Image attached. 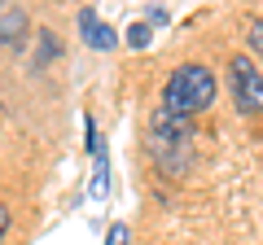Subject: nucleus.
I'll return each instance as SVG.
<instances>
[{
	"mask_svg": "<svg viewBox=\"0 0 263 245\" xmlns=\"http://www.w3.org/2000/svg\"><path fill=\"white\" fill-rule=\"evenodd\" d=\"M149 132H154V158L162 162V167H176V158H171V149H180L189 158V136H193V127H189V118H176V114H167V110H154V118H149Z\"/></svg>",
	"mask_w": 263,
	"mask_h": 245,
	"instance_id": "nucleus-2",
	"label": "nucleus"
},
{
	"mask_svg": "<svg viewBox=\"0 0 263 245\" xmlns=\"http://www.w3.org/2000/svg\"><path fill=\"white\" fill-rule=\"evenodd\" d=\"M79 31H84V39L97 48V53H110V48L119 44L114 27H105V22L97 18V9H79Z\"/></svg>",
	"mask_w": 263,
	"mask_h": 245,
	"instance_id": "nucleus-4",
	"label": "nucleus"
},
{
	"mask_svg": "<svg viewBox=\"0 0 263 245\" xmlns=\"http://www.w3.org/2000/svg\"><path fill=\"white\" fill-rule=\"evenodd\" d=\"M162 22H167V9H158V5H154V9H149V27H162Z\"/></svg>",
	"mask_w": 263,
	"mask_h": 245,
	"instance_id": "nucleus-9",
	"label": "nucleus"
},
{
	"mask_svg": "<svg viewBox=\"0 0 263 245\" xmlns=\"http://www.w3.org/2000/svg\"><path fill=\"white\" fill-rule=\"evenodd\" d=\"M246 35H250V48L263 57V22H250V31H246Z\"/></svg>",
	"mask_w": 263,
	"mask_h": 245,
	"instance_id": "nucleus-8",
	"label": "nucleus"
},
{
	"mask_svg": "<svg viewBox=\"0 0 263 245\" xmlns=\"http://www.w3.org/2000/svg\"><path fill=\"white\" fill-rule=\"evenodd\" d=\"M215 92H219L215 75H211L206 66L189 62V66L171 70L167 88H162V110L176 114V118H193V114H202L211 101H215Z\"/></svg>",
	"mask_w": 263,
	"mask_h": 245,
	"instance_id": "nucleus-1",
	"label": "nucleus"
},
{
	"mask_svg": "<svg viewBox=\"0 0 263 245\" xmlns=\"http://www.w3.org/2000/svg\"><path fill=\"white\" fill-rule=\"evenodd\" d=\"M132 241V232H127V223H114L110 232H105V245H127Z\"/></svg>",
	"mask_w": 263,
	"mask_h": 245,
	"instance_id": "nucleus-7",
	"label": "nucleus"
},
{
	"mask_svg": "<svg viewBox=\"0 0 263 245\" xmlns=\"http://www.w3.org/2000/svg\"><path fill=\"white\" fill-rule=\"evenodd\" d=\"M228 84H233V101L241 114H263V70L250 57H233L228 62Z\"/></svg>",
	"mask_w": 263,
	"mask_h": 245,
	"instance_id": "nucleus-3",
	"label": "nucleus"
},
{
	"mask_svg": "<svg viewBox=\"0 0 263 245\" xmlns=\"http://www.w3.org/2000/svg\"><path fill=\"white\" fill-rule=\"evenodd\" d=\"M149 22H136V27H127V48H149Z\"/></svg>",
	"mask_w": 263,
	"mask_h": 245,
	"instance_id": "nucleus-6",
	"label": "nucleus"
},
{
	"mask_svg": "<svg viewBox=\"0 0 263 245\" xmlns=\"http://www.w3.org/2000/svg\"><path fill=\"white\" fill-rule=\"evenodd\" d=\"M18 35H22V9L5 5V44H18Z\"/></svg>",
	"mask_w": 263,
	"mask_h": 245,
	"instance_id": "nucleus-5",
	"label": "nucleus"
}]
</instances>
